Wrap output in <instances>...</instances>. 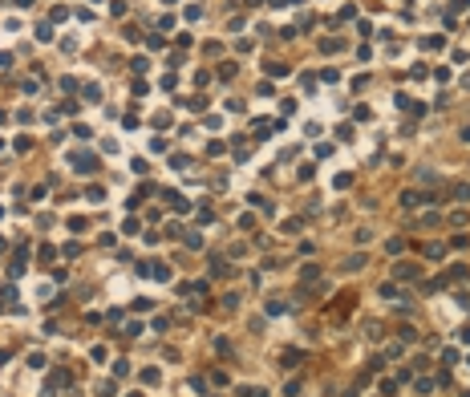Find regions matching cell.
Segmentation results:
<instances>
[{"mask_svg":"<svg viewBox=\"0 0 470 397\" xmlns=\"http://www.w3.org/2000/svg\"><path fill=\"white\" fill-rule=\"evenodd\" d=\"M69 166L77 170V175H94V170H97V158L89 154V150H81V154H69Z\"/></svg>","mask_w":470,"mask_h":397,"instance_id":"cell-1","label":"cell"},{"mask_svg":"<svg viewBox=\"0 0 470 397\" xmlns=\"http://www.w3.org/2000/svg\"><path fill=\"white\" fill-rule=\"evenodd\" d=\"M418 276H421L418 264H405V259H401V264H393V280H397V284H409V280H418Z\"/></svg>","mask_w":470,"mask_h":397,"instance_id":"cell-2","label":"cell"},{"mask_svg":"<svg viewBox=\"0 0 470 397\" xmlns=\"http://www.w3.org/2000/svg\"><path fill=\"white\" fill-rule=\"evenodd\" d=\"M401 207L405 211H414V207H421V203H434V195H421V191H401Z\"/></svg>","mask_w":470,"mask_h":397,"instance_id":"cell-3","label":"cell"},{"mask_svg":"<svg viewBox=\"0 0 470 397\" xmlns=\"http://www.w3.org/2000/svg\"><path fill=\"white\" fill-rule=\"evenodd\" d=\"M166 199H170V207H175L178 215H187V211H191V199H182L178 191H166Z\"/></svg>","mask_w":470,"mask_h":397,"instance_id":"cell-4","label":"cell"},{"mask_svg":"<svg viewBox=\"0 0 470 397\" xmlns=\"http://www.w3.org/2000/svg\"><path fill=\"white\" fill-rule=\"evenodd\" d=\"M235 397H268V389H259V385H239Z\"/></svg>","mask_w":470,"mask_h":397,"instance_id":"cell-5","label":"cell"},{"mask_svg":"<svg viewBox=\"0 0 470 397\" xmlns=\"http://www.w3.org/2000/svg\"><path fill=\"white\" fill-rule=\"evenodd\" d=\"M300 361H304V357H300V353H296V349H288V353H284V357H280V365H284V369H296V365H300Z\"/></svg>","mask_w":470,"mask_h":397,"instance_id":"cell-6","label":"cell"},{"mask_svg":"<svg viewBox=\"0 0 470 397\" xmlns=\"http://www.w3.org/2000/svg\"><path fill=\"white\" fill-rule=\"evenodd\" d=\"M85 199H89V203H106V187H97V183L85 187Z\"/></svg>","mask_w":470,"mask_h":397,"instance_id":"cell-7","label":"cell"},{"mask_svg":"<svg viewBox=\"0 0 470 397\" xmlns=\"http://www.w3.org/2000/svg\"><path fill=\"white\" fill-rule=\"evenodd\" d=\"M300 280H304V284L320 280V268H316V264H304V268H300Z\"/></svg>","mask_w":470,"mask_h":397,"instance_id":"cell-8","label":"cell"},{"mask_svg":"<svg viewBox=\"0 0 470 397\" xmlns=\"http://www.w3.org/2000/svg\"><path fill=\"white\" fill-rule=\"evenodd\" d=\"M397 336H401V345H414V340H418V333H414L409 324H401V328H397Z\"/></svg>","mask_w":470,"mask_h":397,"instance_id":"cell-9","label":"cell"},{"mask_svg":"<svg viewBox=\"0 0 470 397\" xmlns=\"http://www.w3.org/2000/svg\"><path fill=\"white\" fill-rule=\"evenodd\" d=\"M268 69V77H288V65H280V61H272V65H263Z\"/></svg>","mask_w":470,"mask_h":397,"instance_id":"cell-10","label":"cell"},{"mask_svg":"<svg viewBox=\"0 0 470 397\" xmlns=\"http://www.w3.org/2000/svg\"><path fill=\"white\" fill-rule=\"evenodd\" d=\"M263 308H268V316H280V312H288V304H284V300H268Z\"/></svg>","mask_w":470,"mask_h":397,"instance_id":"cell-11","label":"cell"},{"mask_svg":"<svg viewBox=\"0 0 470 397\" xmlns=\"http://www.w3.org/2000/svg\"><path fill=\"white\" fill-rule=\"evenodd\" d=\"M211 276H227V259H223V255L211 259Z\"/></svg>","mask_w":470,"mask_h":397,"instance_id":"cell-12","label":"cell"},{"mask_svg":"<svg viewBox=\"0 0 470 397\" xmlns=\"http://www.w3.org/2000/svg\"><path fill=\"white\" fill-rule=\"evenodd\" d=\"M150 276L154 280H170V268L166 264H150Z\"/></svg>","mask_w":470,"mask_h":397,"instance_id":"cell-13","label":"cell"},{"mask_svg":"<svg viewBox=\"0 0 470 397\" xmlns=\"http://www.w3.org/2000/svg\"><path fill=\"white\" fill-rule=\"evenodd\" d=\"M215 353H219V357H231V340L219 336V340H215Z\"/></svg>","mask_w":470,"mask_h":397,"instance_id":"cell-14","label":"cell"},{"mask_svg":"<svg viewBox=\"0 0 470 397\" xmlns=\"http://www.w3.org/2000/svg\"><path fill=\"white\" fill-rule=\"evenodd\" d=\"M418 45H421V49H442V45H446V41H442V37H421Z\"/></svg>","mask_w":470,"mask_h":397,"instance_id":"cell-15","label":"cell"},{"mask_svg":"<svg viewBox=\"0 0 470 397\" xmlns=\"http://www.w3.org/2000/svg\"><path fill=\"white\" fill-rule=\"evenodd\" d=\"M442 288H450V280H446V276H438V280L426 284V292H442Z\"/></svg>","mask_w":470,"mask_h":397,"instance_id":"cell-16","label":"cell"},{"mask_svg":"<svg viewBox=\"0 0 470 397\" xmlns=\"http://www.w3.org/2000/svg\"><path fill=\"white\" fill-rule=\"evenodd\" d=\"M29 365L32 369H45V365H49V357H45V353H29Z\"/></svg>","mask_w":470,"mask_h":397,"instance_id":"cell-17","label":"cell"},{"mask_svg":"<svg viewBox=\"0 0 470 397\" xmlns=\"http://www.w3.org/2000/svg\"><path fill=\"white\" fill-rule=\"evenodd\" d=\"M113 393H118V385H113V381H101L97 385V397H113Z\"/></svg>","mask_w":470,"mask_h":397,"instance_id":"cell-18","label":"cell"},{"mask_svg":"<svg viewBox=\"0 0 470 397\" xmlns=\"http://www.w3.org/2000/svg\"><path fill=\"white\" fill-rule=\"evenodd\" d=\"M158 377H162L158 369H142V385H158Z\"/></svg>","mask_w":470,"mask_h":397,"instance_id":"cell-19","label":"cell"},{"mask_svg":"<svg viewBox=\"0 0 470 397\" xmlns=\"http://www.w3.org/2000/svg\"><path fill=\"white\" fill-rule=\"evenodd\" d=\"M454 199L466 203V199H470V183H458V187H454Z\"/></svg>","mask_w":470,"mask_h":397,"instance_id":"cell-20","label":"cell"},{"mask_svg":"<svg viewBox=\"0 0 470 397\" xmlns=\"http://www.w3.org/2000/svg\"><path fill=\"white\" fill-rule=\"evenodd\" d=\"M223 110H227V113H243V101H235V97H227V101H223Z\"/></svg>","mask_w":470,"mask_h":397,"instance_id":"cell-21","label":"cell"},{"mask_svg":"<svg viewBox=\"0 0 470 397\" xmlns=\"http://www.w3.org/2000/svg\"><path fill=\"white\" fill-rule=\"evenodd\" d=\"M332 187H337V191H345V187H353V175H337V178H332Z\"/></svg>","mask_w":470,"mask_h":397,"instance_id":"cell-22","label":"cell"},{"mask_svg":"<svg viewBox=\"0 0 470 397\" xmlns=\"http://www.w3.org/2000/svg\"><path fill=\"white\" fill-rule=\"evenodd\" d=\"M37 41H53V25H37Z\"/></svg>","mask_w":470,"mask_h":397,"instance_id":"cell-23","label":"cell"},{"mask_svg":"<svg viewBox=\"0 0 470 397\" xmlns=\"http://www.w3.org/2000/svg\"><path fill=\"white\" fill-rule=\"evenodd\" d=\"M130 166H134V175H146V170H150V162H146V158H134Z\"/></svg>","mask_w":470,"mask_h":397,"instance_id":"cell-24","label":"cell"},{"mask_svg":"<svg viewBox=\"0 0 470 397\" xmlns=\"http://www.w3.org/2000/svg\"><path fill=\"white\" fill-rule=\"evenodd\" d=\"M296 175H300V183H308V178H312V175H316V170H312V162H304L300 170H296Z\"/></svg>","mask_w":470,"mask_h":397,"instance_id":"cell-25","label":"cell"},{"mask_svg":"<svg viewBox=\"0 0 470 397\" xmlns=\"http://www.w3.org/2000/svg\"><path fill=\"white\" fill-rule=\"evenodd\" d=\"M393 106H397V110H409V106H414V97H405V94H397V97H393Z\"/></svg>","mask_w":470,"mask_h":397,"instance_id":"cell-26","label":"cell"},{"mask_svg":"<svg viewBox=\"0 0 470 397\" xmlns=\"http://www.w3.org/2000/svg\"><path fill=\"white\" fill-rule=\"evenodd\" d=\"M300 231V219H284V235H296Z\"/></svg>","mask_w":470,"mask_h":397,"instance_id":"cell-27","label":"cell"},{"mask_svg":"<svg viewBox=\"0 0 470 397\" xmlns=\"http://www.w3.org/2000/svg\"><path fill=\"white\" fill-rule=\"evenodd\" d=\"M170 162H175V170H187V166H191V158H187V154H175Z\"/></svg>","mask_w":470,"mask_h":397,"instance_id":"cell-28","label":"cell"},{"mask_svg":"<svg viewBox=\"0 0 470 397\" xmlns=\"http://www.w3.org/2000/svg\"><path fill=\"white\" fill-rule=\"evenodd\" d=\"M81 94H85V101H97V97H101V89H97V85H85Z\"/></svg>","mask_w":470,"mask_h":397,"instance_id":"cell-29","label":"cell"},{"mask_svg":"<svg viewBox=\"0 0 470 397\" xmlns=\"http://www.w3.org/2000/svg\"><path fill=\"white\" fill-rule=\"evenodd\" d=\"M426 255H430V259H442V255H446V247H442V243H434V247H426Z\"/></svg>","mask_w":470,"mask_h":397,"instance_id":"cell-30","label":"cell"},{"mask_svg":"<svg viewBox=\"0 0 470 397\" xmlns=\"http://www.w3.org/2000/svg\"><path fill=\"white\" fill-rule=\"evenodd\" d=\"M458 345H470V324H462V328H458Z\"/></svg>","mask_w":470,"mask_h":397,"instance_id":"cell-31","label":"cell"},{"mask_svg":"<svg viewBox=\"0 0 470 397\" xmlns=\"http://www.w3.org/2000/svg\"><path fill=\"white\" fill-rule=\"evenodd\" d=\"M458 138H462V142H470V126H462V130H458Z\"/></svg>","mask_w":470,"mask_h":397,"instance_id":"cell-32","label":"cell"},{"mask_svg":"<svg viewBox=\"0 0 470 397\" xmlns=\"http://www.w3.org/2000/svg\"><path fill=\"white\" fill-rule=\"evenodd\" d=\"M0 247H4V239H0Z\"/></svg>","mask_w":470,"mask_h":397,"instance_id":"cell-33","label":"cell"}]
</instances>
